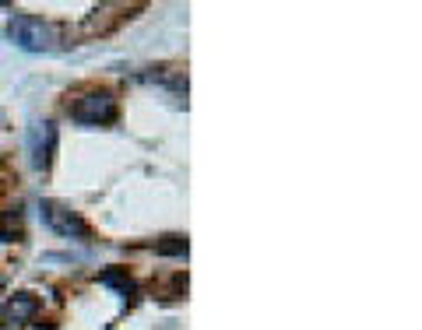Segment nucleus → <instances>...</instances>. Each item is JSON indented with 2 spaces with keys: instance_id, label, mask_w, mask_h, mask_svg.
<instances>
[{
  "instance_id": "7ed1b4c3",
  "label": "nucleus",
  "mask_w": 422,
  "mask_h": 330,
  "mask_svg": "<svg viewBox=\"0 0 422 330\" xmlns=\"http://www.w3.org/2000/svg\"><path fill=\"white\" fill-rule=\"evenodd\" d=\"M39 214H43V221H46L57 235H64V239H78V242H88V239H92L88 221H85L78 211H71L67 204H60V200H43V204H39Z\"/></svg>"
},
{
  "instance_id": "f03ea898",
  "label": "nucleus",
  "mask_w": 422,
  "mask_h": 330,
  "mask_svg": "<svg viewBox=\"0 0 422 330\" xmlns=\"http://www.w3.org/2000/svg\"><path fill=\"white\" fill-rule=\"evenodd\" d=\"M71 120L85 123V127H99V123H113L116 120V95L109 88H88L71 102Z\"/></svg>"
},
{
  "instance_id": "39448f33",
  "label": "nucleus",
  "mask_w": 422,
  "mask_h": 330,
  "mask_svg": "<svg viewBox=\"0 0 422 330\" xmlns=\"http://www.w3.org/2000/svg\"><path fill=\"white\" fill-rule=\"evenodd\" d=\"M36 312H39V298L29 295V291H18V295H11L8 305H4V323H8V326H22V323L36 319Z\"/></svg>"
},
{
  "instance_id": "20e7f679",
  "label": "nucleus",
  "mask_w": 422,
  "mask_h": 330,
  "mask_svg": "<svg viewBox=\"0 0 422 330\" xmlns=\"http://www.w3.org/2000/svg\"><path fill=\"white\" fill-rule=\"evenodd\" d=\"M29 155H32V169L46 172L53 165L57 155V127L50 120H36L29 127Z\"/></svg>"
},
{
  "instance_id": "f257e3e1",
  "label": "nucleus",
  "mask_w": 422,
  "mask_h": 330,
  "mask_svg": "<svg viewBox=\"0 0 422 330\" xmlns=\"http://www.w3.org/2000/svg\"><path fill=\"white\" fill-rule=\"evenodd\" d=\"M8 39H11L15 46L29 50V53H43V50H53V46L60 43V32H57L50 22L36 18V15H11V22H8Z\"/></svg>"
},
{
  "instance_id": "423d86ee",
  "label": "nucleus",
  "mask_w": 422,
  "mask_h": 330,
  "mask_svg": "<svg viewBox=\"0 0 422 330\" xmlns=\"http://www.w3.org/2000/svg\"><path fill=\"white\" fill-rule=\"evenodd\" d=\"M99 284H109V288H116L120 295H134V281L127 277L123 267H109V270H102V274H99Z\"/></svg>"
},
{
  "instance_id": "0eeeda50",
  "label": "nucleus",
  "mask_w": 422,
  "mask_h": 330,
  "mask_svg": "<svg viewBox=\"0 0 422 330\" xmlns=\"http://www.w3.org/2000/svg\"><path fill=\"white\" fill-rule=\"evenodd\" d=\"M186 235H165V239H158L155 242V253L158 256H186Z\"/></svg>"
}]
</instances>
